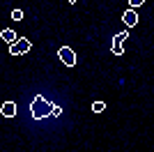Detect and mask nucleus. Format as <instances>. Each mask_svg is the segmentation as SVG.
Returning <instances> with one entry per match:
<instances>
[{
	"instance_id": "20e7f679",
	"label": "nucleus",
	"mask_w": 154,
	"mask_h": 152,
	"mask_svg": "<svg viewBox=\"0 0 154 152\" xmlns=\"http://www.w3.org/2000/svg\"><path fill=\"white\" fill-rule=\"evenodd\" d=\"M58 58L67 65V67H74V65H76V53H74L69 46H62V49L58 51Z\"/></svg>"
},
{
	"instance_id": "f8f14e48",
	"label": "nucleus",
	"mask_w": 154,
	"mask_h": 152,
	"mask_svg": "<svg viewBox=\"0 0 154 152\" xmlns=\"http://www.w3.org/2000/svg\"><path fill=\"white\" fill-rule=\"evenodd\" d=\"M67 2H78V0H67Z\"/></svg>"
},
{
	"instance_id": "6e6552de",
	"label": "nucleus",
	"mask_w": 154,
	"mask_h": 152,
	"mask_svg": "<svg viewBox=\"0 0 154 152\" xmlns=\"http://www.w3.org/2000/svg\"><path fill=\"white\" fill-rule=\"evenodd\" d=\"M103 108H106V104H103V101H94V104H92V111H94V113H101Z\"/></svg>"
},
{
	"instance_id": "1a4fd4ad",
	"label": "nucleus",
	"mask_w": 154,
	"mask_h": 152,
	"mask_svg": "<svg viewBox=\"0 0 154 152\" xmlns=\"http://www.w3.org/2000/svg\"><path fill=\"white\" fill-rule=\"evenodd\" d=\"M143 2H145V0H129V7H131V9H138Z\"/></svg>"
},
{
	"instance_id": "0eeeda50",
	"label": "nucleus",
	"mask_w": 154,
	"mask_h": 152,
	"mask_svg": "<svg viewBox=\"0 0 154 152\" xmlns=\"http://www.w3.org/2000/svg\"><path fill=\"white\" fill-rule=\"evenodd\" d=\"M0 37L5 39V42H7V44H9V46L19 42V35H16V32H14V30H2V32H0Z\"/></svg>"
},
{
	"instance_id": "7ed1b4c3",
	"label": "nucleus",
	"mask_w": 154,
	"mask_h": 152,
	"mask_svg": "<svg viewBox=\"0 0 154 152\" xmlns=\"http://www.w3.org/2000/svg\"><path fill=\"white\" fill-rule=\"evenodd\" d=\"M129 37V32L124 30V32H120V35H115L113 37V44H110V51L115 53V55H122L124 53V39Z\"/></svg>"
},
{
	"instance_id": "9d476101",
	"label": "nucleus",
	"mask_w": 154,
	"mask_h": 152,
	"mask_svg": "<svg viewBox=\"0 0 154 152\" xmlns=\"http://www.w3.org/2000/svg\"><path fill=\"white\" fill-rule=\"evenodd\" d=\"M51 115H53V118H60V115H62V108H60L58 104H53V113Z\"/></svg>"
},
{
	"instance_id": "39448f33",
	"label": "nucleus",
	"mask_w": 154,
	"mask_h": 152,
	"mask_svg": "<svg viewBox=\"0 0 154 152\" xmlns=\"http://www.w3.org/2000/svg\"><path fill=\"white\" fill-rule=\"evenodd\" d=\"M122 19H124V23H127V28H134V25L138 23V14H136V9H131V7H129L127 12L122 14Z\"/></svg>"
},
{
	"instance_id": "423d86ee",
	"label": "nucleus",
	"mask_w": 154,
	"mask_h": 152,
	"mask_svg": "<svg viewBox=\"0 0 154 152\" xmlns=\"http://www.w3.org/2000/svg\"><path fill=\"white\" fill-rule=\"evenodd\" d=\"M0 113L5 115V118H14V115H16V104H14V101H5L2 108H0Z\"/></svg>"
},
{
	"instance_id": "f03ea898",
	"label": "nucleus",
	"mask_w": 154,
	"mask_h": 152,
	"mask_svg": "<svg viewBox=\"0 0 154 152\" xmlns=\"http://www.w3.org/2000/svg\"><path fill=\"white\" fill-rule=\"evenodd\" d=\"M30 49H32L30 39L19 37V42H16V44H12V46H9V53H12V55H23V53H28Z\"/></svg>"
},
{
	"instance_id": "f257e3e1",
	"label": "nucleus",
	"mask_w": 154,
	"mask_h": 152,
	"mask_svg": "<svg viewBox=\"0 0 154 152\" xmlns=\"http://www.w3.org/2000/svg\"><path fill=\"white\" fill-rule=\"evenodd\" d=\"M30 113H32L35 120H44L46 115L53 113V104H51V101H46V97L37 95L35 99H32V104H30Z\"/></svg>"
},
{
	"instance_id": "9b49d317",
	"label": "nucleus",
	"mask_w": 154,
	"mask_h": 152,
	"mask_svg": "<svg viewBox=\"0 0 154 152\" xmlns=\"http://www.w3.org/2000/svg\"><path fill=\"white\" fill-rule=\"evenodd\" d=\"M12 19L14 21H21V19H23V12H21V9H14V12H12Z\"/></svg>"
}]
</instances>
